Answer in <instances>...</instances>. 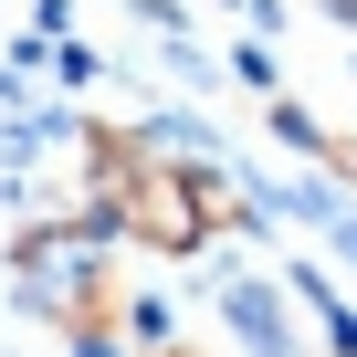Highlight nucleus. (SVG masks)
I'll use <instances>...</instances> for the list:
<instances>
[{
  "label": "nucleus",
  "mask_w": 357,
  "mask_h": 357,
  "mask_svg": "<svg viewBox=\"0 0 357 357\" xmlns=\"http://www.w3.org/2000/svg\"><path fill=\"white\" fill-rule=\"evenodd\" d=\"M221 315H231L242 357H305V336H294V305H284V284H263V273H221Z\"/></svg>",
  "instance_id": "1"
}]
</instances>
